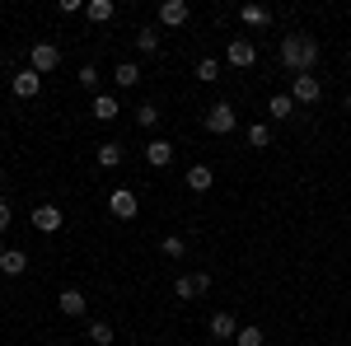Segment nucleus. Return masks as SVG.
Returning <instances> with one entry per match:
<instances>
[{
    "label": "nucleus",
    "mask_w": 351,
    "mask_h": 346,
    "mask_svg": "<svg viewBox=\"0 0 351 346\" xmlns=\"http://www.w3.org/2000/svg\"><path fill=\"white\" fill-rule=\"evenodd\" d=\"M99 164H104V169H117V164H122V145H117V140H104V145H99Z\"/></svg>",
    "instance_id": "21"
},
{
    "label": "nucleus",
    "mask_w": 351,
    "mask_h": 346,
    "mask_svg": "<svg viewBox=\"0 0 351 346\" xmlns=\"http://www.w3.org/2000/svg\"><path fill=\"white\" fill-rule=\"evenodd\" d=\"M61 66V52H56L52 42H33V52H28V71H38V75H47Z\"/></svg>",
    "instance_id": "4"
},
{
    "label": "nucleus",
    "mask_w": 351,
    "mask_h": 346,
    "mask_svg": "<svg viewBox=\"0 0 351 346\" xmlns=\"http://www.w3.org/2000/svg\"><path fill=\"white\" fill-rule=\"evenodd\" d=\"M61 225H66V215L56 211V206H38V211H33V230H38V234H56Z\"/></svg>",
    "instance_id": "7"
},
{
    "label": "nucleus",
    "mask_w": 351,
    "mask_h": 346,
    "mask_svg": "<svg viewBox=\"0 0 351 346\" xmlns=\"http://www.w3.org/2000/svg\"><path fill=\"white\" fill-rule=\"evenodd\" d=\"M192 281H197V295H206V291H211V271H197Z\"/></svg>",
    "instance_id": "30"
},
{
    "label": "nucleus",
    "mask_w": 351,
    "mask_h": 346,
    "mask_svg": "<svg viewBox=\"0 0 351 346\" xmlns=\"http://www.w3.org/2000/svg\"><path fill=\"white\" fill-rule=\"evenodd\" d=\"M112 19V0H89V24H108Z\"/></svg>",
    "instance_id": "23"
},
{
    "label": "nucleus",
    "mask_w": 351,
    "mask_h": 346,
    "mask_svg": "<svg viewBox=\"0 0 351 346\" xmlns=\"http://www.w3.org/2000/svg\"><path fill=\"white\" fill-rule=\"evenodd\" d=\"M145 164H150V169H169V164H173V145H169V140H150V145H145Z\"/></svg>",
    "instance_id": "13"
},
{
    "label": "nucleus",
    "mask_w": 351,
    "mask_h": 346,
    "mask_svg": "<svg viewBox=\"0 0 351 346\" xmlns=\"http://www.w3.org/2000/svg\"><path fill=\"white\" fill-rule=\"evenodd\" d=\"M234 342H239V346H263L267 337H263V328H253V323H248V328H239V337H234Z\"/></svg>",
    "instance_id": "26"
},
{
    "label": "nucleus",
    "mask_w": 351,
    "mask_h": 346,
    "mask_svg": "<svg viewBox=\"0 0 351 346\" xmlns=\"http://www.w3.org/2000/svg\"><path fill=\"white\" fill-rule=\"evenodd\" d=\"M173 295H178V299H197V281H192V276H178V281H173Z\"/></svg>",
    "instance_id": "28"
},
{
    "label": "nucleus",
    "mask_w": 351,
    "mask_h": 346,
    "mask_svg": "<svg viewBox=\"0 0 351 346\" xmlns=\"http://www.w3.org/2000/svg\"><path fill=\"white\" fill-rule=\"evenodd\" d=\"M117 112H122V103H117L112 94H99V99H94V117H99V122H112Z\"/></svg>",
    "instance_id": "17"
},
{
    "label": "nucleus",
    "mask_w": 351,
    "mask_h": 346,
    "mask_svg": "<svg viewBox=\"0 0 351 346\" xmlns=\"http://www.w3.org/2000/svg\"><path fill=\"white\" fill-rule=\"evenodd\" d=\"M108 211L117 215V220H136V215H141V197H136L132 187H112L108 192Z\"/></svg>",
    "instance_id": "3"
},
{
    "label": "nucleus",
    "mask_w": 351,
    "mask_h": 346,
    "mask_svg": "<svg viewBox=\"0 0 351 346\" xmlns=\"http://www.w3.org/2000/svg\"><path fill=\"white\" fill-rule=\"evenodd\" d=\"M347 66H351V52H347Z\"/></svg>",
    "instance_id": "34"
},
{
    "label": "nucleus",
    "mask_w": 351,
    "mask_h": 346,
    "mask_svg": "<svg viewBox=\"0 0 351 346\" xmlns=\"http://www.w3.org/2000/svg\"><path fill=\"white\" fill-rule=\"evenodd\" d=\"M10 220H14V211H10V201H0V234L10 230Z\"/></svg>",
    "instance_id": "31"
},
{
    "label": "nucleus",
    "mask_w": 351,
    "mask_h": 346,
    "mask_svg": "<svg viewBox=\"0 0 351 346\" xmlns=\"http://www.w3.org/2000/svg\"><path fill=\"white\" fill-rule=\"evenodd\" d=\"M188 14H192V10L183 5V0H164V5H160V24L164 28H183V24H188Z\"/></svg>",
    "instance_id": "8"
},
{
    "label": "nucleus",
    "mask_w": 351,
    "mask_h": 346,
    "mask_svg": "<svg viewBox=\"0 0 351 346\" xmlns=\"http://www.w3.org/2000/svg\"><path fill=\"white\" fill-rule=\"evenodd\" d=\"M56 304H61V314H71V319H80L84 309H89V299H84V291H75V286H66V291L56 295Z\"/></svg>",
    "instance_id": "9"
},
{
    "label": "nucleus",
    "mask_w": 351,
    "mask_h": 346,
    "mask_svg": "<svg viewBox=\"0 0 351 346\" xmlns=\"http://www.w3.org/2000/svg\"><path fill=\"white\" fill-rule=\"evenodd\" d=\"M234 127H239L234 103H211V108H206V132H211V136H230Z\"/></svg>",
    "instance_id": "2"
},
{
    "label": "nucleus",
    "mask_w": 351,
    "mask_h": 346,
    "mask_svg": "<svg viewBox=\"0 0 351 346\" xmlns=\"http://www.w3.org/2000/svg\"><path fill=\"white\" fill-rule=\"evenodd\" d=\"M314 61H319V42H314L309 33H286V38H281V66H286L291 75H309Z\"/></svg>",
    "instance_id": "1"
},
{
    "label": "nucleus",
    "mask_w": 351,
    "mask_h": 346,
    "mask_svg": "<svg viewBox=\"0 0 351 346\" xmlns=\"http://www.w3.org/2000/svg\"><path fill=\"white\" fill-rule=\"evenodd\" d=\"M248 145H253V150H267L271 145V127L267 122H253V127H248Z\"/></svg>",
    "instance_id": "20"
},
{
    "label": "nucleus",
    "mask_w": 351,
    "mask_h": 346,
    "mask_svg": "<svg viewBox=\"0 0 351 346\" xmlns=\"http://www.w3.org/2000/svg\"><path fill=\"white\" fill-rule=\"evenodd\" d=\"M89 342L94 346H112V328L108 323H89Z\"/></svg>",
    "instance_id": "25"
},
{
    "label": "nucleus",
    "mask_w": 351,
    "mask_h": 346,
    "mask_svg": "<svg viewBox=\"0 0 351 346\" xmlns=\"http://www.w3.org/2000/svg\"><path fill=\"white\" fill-rule=\"evenodd\" d=\"M0 192H5V173H0Z\"/></svg>",
    "instance_id": "32"
},
{
    "label": "nucleus",
    "mask_w": 351,
    "mask_h": 346,
    "mask_svg": "<svg viewBox=\"0 0 351 346\" xmlns=\"http://www.w3.org/2000/svg\"><path fill=\"white\" fill-rule=\"evenodd\" d=\"M136 47H141V52H160V33H155V28H141V33H136Z\"/></svg>",
    "instance_id": "24"
},
{
    "label": "nucleus",
    "mask_w": 351,
    "mask_h": 346,
    "mask_svg": "<svg viewBox=\"0 0 351 346\" xmlns=\"http://www.w3.org/2000/svg\"><path fill=\"white\" fill-rule=\"evenodd\" d=\"M38 89H43V75L38 71H19L14 75V99H38Z\"/></svg>",
    "instance_id": "12"
},
{
    "label": "nucleus",
    "mask_w": 351,
    "mask_h": 346,
    "mask_svg": "<svg viewBox=\"0 0 351 346\" xmlns=\"http://www.w3.org/2000/svg\"><path fill=\"white\" fill-rule=\"evenodd\" d=\"M197 80H202V84L220 80V61H216V56H202V61H197Z\"/></svg>",
    "instance_id": "22"
},
{
    "label": "nucleus",
    "mask_w": 351,
    "mask_h": 346,
    "mask_svg": "<svg viewBox=\"0 0 351 346\" xmlns=\"http://www.w3.org/2000/svg\"><path fill=\"white\" fill-rule=\"evenodd\" d=\"M291 99H295V103H319V99H324V84L314 80V75H295V80H291Z\"/></svg>",
    "instance_id": "6"
},
{
    "label": "nucleus",
    "mask_w": 351,
    "mask_h": 346,
    "mask_svg": "<svg viewBox=\"0 0 351 346\" xmlns=\"http://www.w3.org/2000/svg\"><path fill=\"white\" fill-rule=\"evenodd\" d=\"M183 183H188V192H211V183H216V173H211L206 164H192Z\"/></svg>",
    "instance_id": "14"
},
{
    "label": "nucleus",
    "mask_w": 351,
    "mask_h": 346,
    "mask_svg": "<svg viewBox=\"0 0 351 346\" xmlns=\"http://www.w3.org/2000/svg\"><path fill=\"white\" fill-rule=\"evenodd\" d=\"M136 122H141V127H160V108L141 103V108H136Z\"/></svg>",
    "instance_id": "27"
},
{
    "label": "nucleus",
    "mask_w": 351,
    "mask_h": 346,
    "mask_svg": "<svg viewBox=\"0 0 351 346\" xmlns=\"http://www.w3.org/2000/svg\"><path fill=\"white\" fill-rule=\"evenodd\" d=\"M0 271H5V276H24L28 271V253L24 248H5V253H0Z\"/></svg>",
    "instance_id": "10"
},
{
    "label": "nucleus",
    "mask_w": 351,
    "mask_h": 346,
    "mask_svg": "<svg viewBox=\"0 0 351 346\" xmlns=\"http://www.w3.org/2000/svg\"><path fill=\"white\" fill-rule=\"evenodd\" d=\"M267 112L276 117V122H281V117H291V112H295V99H291V89H286V94H271Z\"/></svg>",
    "instance_id": "18"
},
{
    "label": "nucleus",
    "mask_w": 351,
    "mask_h": 346,
    "mask_svg": "<svg viewBox=\"0 0 351 346\" xmlns=\"http://www.w3.org/2000/svg\"><path fill=\"white\" fill-rule=\"evenodd\" d=\"M347 112H351V94H347Z\"/></svg>",
    "instance_id": "33"
},
{
    "label": "nucleus",
    "mask_w": 351,
    "mask_h": 346,
    "mask_svg": "<svg viewBox=\"0 0 351 346\" xmlns=\"http://www.w3.org/2000/svg\"><path fill=\"white\" fill-rule=\"evenodd\" d=\"M239 19L248 28H267L271 24V10H263V5H239Z\"/></svg>",
    "instance_id": "16"
},
{
    "label": "nucleus",
    "mask_w": 351,
    "mask_h": 346,
    "mask_svg": "<svg viewBox=\"0 0 351 346\" xmlns=\"http://www.w3.org/2000/svg\"><path fill=\"white\" fill-rule=\"evenodd\" d=\"M112 80H117V89H136V84H141V66H136V61H117Z\"/></svg>",
    "instance_id": "15"
},
{
    "label": "nucleus",
    "mask_w": 351,
    "mask_h": 346,
    "mask_svg": "<svg viewBox=\"0 0 351 346\" xmlns=\"http://www.w3.org/2000/svg\"><path fill=\"white\" fill-rule=\"evenodd\" d=\"M225 61H230V66H234V71H248V66H253V61H258V47H253V42H248V38H234V42H230V47H225Z\"/></svg>",
    "instance_id": "5"
},
{
    "label": "nucleus",
    "mask_w": 351,
    "mask_h": 346,
    "mask_svg": "<svg viewBox=\"0 0 351 346\" xmlns=\"http://www.w3.org/2000/svg\"><path fill=\"white\" fill-rule=\"evenodd\" d=\"M75 80H80L84 89H99V66H94V61H89V66H80V75H75Z\"/></svg>",
    "instance_id": "29"
},
{
    "label": "nucleus",
    "mask_w": 351,
    "mask_h": 346,
    "mask_svg": "<svg viewBox=\"0 0 351 346\" xmlns=\"http://www.w3.org/2000/svg\"><path fill=\"white\" fill-rule=\"evenodd\" d=\"M211 337H216V342H234V337H239L234 314H211Z\"/></svg>",
    "instance_id": "11"
},
{
    "label": "nucleus",
    "mask_w": 351,
    "mask_h": 346,
    "mask_svg": "<svg viewBox=\"0 0 351 346\" xmlns=\"http://www.w3.org/2000/svg\"><path fill=\"white\" fill-rule=\"evenodd\" d=\"M160 253L169 258V262H178V258L188 253V243H183V234H164V239H160Z\"/></svg>",
    "instance_id": "19"
}]
</instances>
